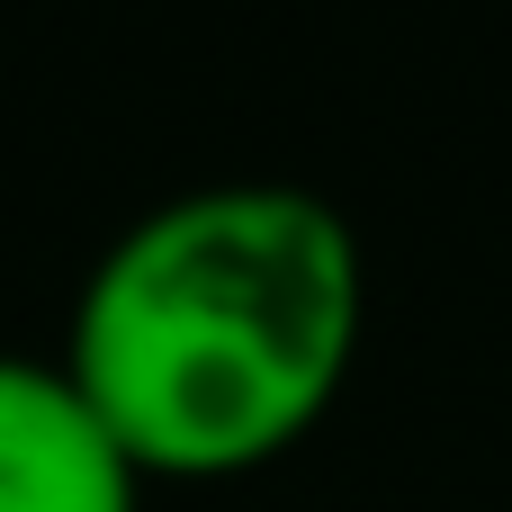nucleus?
<instances>
[{"mask_svg": "<svg viewBox=\"0 0 512 512\" xmlns=\"http://www.w3.org/2000/svg\"><path fill=\"white\" fill-rule=\"evenodd\" d=\"M360 324L369 261L324 189L207 180L90 261L54 360L144 477H225L324 423Z\"/></svg>", "mask_w": 512, "mask_h": 512, "instance_id": "f257e3e1", "label": "nucleus"}, {"mask_svg": "<svg viewBox=\"0 0 512 512\" xmlns=\"http://www.w3.org/2000/svg\"><path fill=\"white\" fill-rule=\"evenodd\" d=\"M0 512H144V468L54 351H0Z\"/></svg>", "mask_w": 512, "mask_h": 512, "instance_id": "f03ea898", "label": "nucleus"}]
</instances>
